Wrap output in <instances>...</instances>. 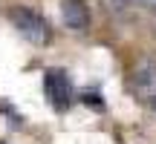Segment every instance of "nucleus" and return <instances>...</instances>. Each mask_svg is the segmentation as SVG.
<instances>
[{
	"label": "nucleus",
	"mask_w": 156,
	"mask_h": 144,
	"mask_svg": "<svg viewBox=\"0 0 156 144\" xmlns=\"http://www.w3.org/2000/svg\"><path fill=\"white\" fill-rule=\"evenodd\" d=\"M9 17H12V23H15V29L29 43H38V46L49 43V26H46V20L38 12H32L29 6H15Z\"/></svg>",
	"instance_id": "f257e3e1"
},
{
	"label": "nucleus",
	"mask_w": 156,
	"mask_h": 144,
	"mask_svg": "<svg viewBox=\"0 0 156 144\" xmlns=\"http://www.w3.org/2000/svg\"><path fill=\"white\" fill-rule=\"evenodd\" d=\"M147 3H153V6H156V0H147Z\"/></svg>",
	"instance_id": "39448f33"
},
{
	"label": "nucleus",
	"mask_w": 156,
	"mask_h": 144,
	"mask_svg": "<svg viewBox=\"0 0 156 144\" xmlns=\"http://www.w3.org/2000/svg\"><path fill=\"white\" fill-rule=\"evenodd\" d=\"M44 89L46 98H49L52 110H67L73 104V81L64 69H49L44 78Z\"/></svg>",
	"instance_id": "f03ea898"
},
{
	"label": "nucleus",
	"mask_w": 156,
	"mask_h": 144,
	"mask_svg": "<svg viewBox=\"0 0 156 144\" xmlns=\"http://www.w3.org/2000/svg\"><path fill=\"white\" fill-rule=\"evenodd\" d=\"M107 3H110V6H116V9H122V6H130L133 0H107Z\"/></svg>",
	"instance_id": "20e7f679"
},
{
	"label": "nucleus",
	"mask_w": 156,
	"mask_h": 144,
	"mask_svg": "<svg viewBox=\"0 0 156 144\" xmlns=\"http://www.w3.org/2000/svg\"><path fill=\"white\" fill-rule=\"evenodd\" d=\"M64 23L75 32H84L90 26V9L84 0H67L64 3Z\"/></svg>",
	"instance_id": "7ed1b4c3"
}]
</instances>
